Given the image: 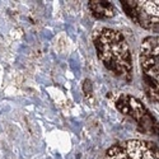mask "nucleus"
<instances>
[{
	"mask_svg": "<svg viewBox=\"0 0 159 159\" xmlns=\"http://www.w3.org/2000/svg\"><path fill=\"white\" fill-rule=\"evenodd\" d=\"M103 159H159V148L144 140H127L115 144Z\"/></svg>",
	"mask_w": 159,
	"mask_h": 159,
	"instance_id": "7ed1b4c3",
	"label": "nucleus"
},
{
	"mask_svg": "<svg viewBox=\"0 0 159 159\" xmlns=\"http://www.w3.org/2000/svg\"><path fill=\"white\" fill-rule=\"evenodd\" d=\"M116 108L121 113L132 117L139 124V126L148 132L158 131V125L155 120L150 116L148 110L144 107L143 103L129 94H118L115 101Z\"/></svg>",
	"mask_w": 159,
	"mask_h": 159,
	"instance_id": "20e7f679",
	"label": "nucleus"
},
{
	"mask_svg": "<svg viewBox=\"0 0 159 159\" xmlns=\"http://www.w3.org/2000/svg\"><path fill=\"white\" fill-rule=\"evenodd\" d=\"M140 61L145 78L159 84V36H150L143 41Z\"/></svg>",
	"mask_w": 159,
	"mask_h": 159,
	"instance_id": "39448f33",
	"label": "nucleus"
},
{
	"mask_svg": "<svg viewBox=\"0 0 159 159\" xmlns=\"http://www.w3.org/2000/svg\"><path fill=\"white\" fill-rule=\"evenodd\" d=\"M88 8L92 11L93 17H96L97 19H108L115 16V7L111 2L90 0L88 3Z\"/></svg>",
	"mask_w": 159,
	"mask_h": 159,
	"instance_id": "423d86ee",
	"label": "nucleus"
},
{
	"mask_svg": "<svg viewBox=\"0 0 159 159\" xmlns=\"http://www.w3.org/2000/svg\"><path fill=\"white\" fill-rule=\"evenodd\" d=\"M121 5L127 14L140 27L153 33H159V2L122 0Z\"/></svg>",
	"mask_w": 159,
	"mask_h": 159,
	"instance_id": "f03ea898",
	"label": "nucleus"
},
{
	"mask_svg": "<svg viewBox=\"0 0 159 159\" xmlns=\"http://www.w3.org/2000/svg\"><path fill=\"white\" fill-rule=\"evenodd\" d=\"M93 43L103 65L115 76L125 82L132 79V57L125 37L112 28H98L93 33Z\"/></svg>",
	"mask_w": 159,
	"mask_h": 159,
	"instance_id": "f257e3e1",
	"label": "nucleus"
},
{
	"mask_svg": "<svg viewBox=\"0 0 159 159\" xmlns=\"http://www.w3.org/2000/svg\"><path fill=\"white\" fill-rule=\"evenodd\" d=\"M147 79V78H145ZM147 84L149 85V89H150V93L152 96L159 102V84L158 83H154L152 80H149V79H147Z\"/></svg>",
	"mask_w": 159,
	"mask_h": 159,
	"instance_id": "0eeeda50",
	"label": "nucleus"
}]
</instances>
